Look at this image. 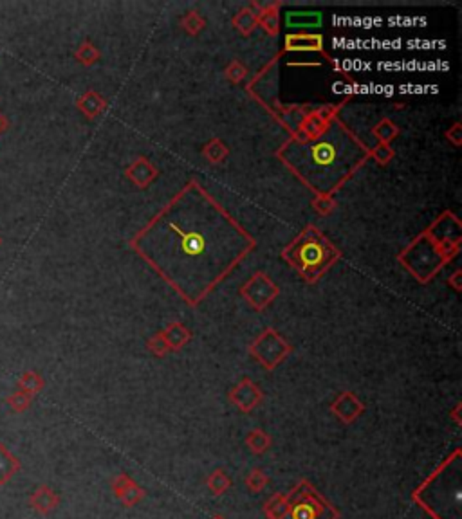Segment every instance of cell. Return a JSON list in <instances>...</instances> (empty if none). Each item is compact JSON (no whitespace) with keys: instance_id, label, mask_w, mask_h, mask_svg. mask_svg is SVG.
<instances>
[{"instance_id":"cell-2","label":"cell","mask_w":462,"mask_h":519,"mask_svg":"<svg viewBox=\"0 0 462 519\" xmlns=\"http://www.w3.org/2000/svg\"><path fill=\"white\" fill-rule=\"evenodd\" d=\"M280 155L311 190L327 195L361 165L367 152L343 125L333 121L314 138L289 143Z\"/></svg>"},{"instance_id":"cell-3","label":"cell","mask_w":462,"mask_h":519,"mask_svg":"<svg viewBox=\"0 0 462 519\" xmlns=\"http://www.w3.org/2000/svg\"><path fill=\"white\" fill-rule=\"evenodd\" d=\"M58 505V496L54 494L53 489H49L47 485H40L36 487L29 496V507L33 508L39 514H49L51 510H54Z\"/></svg>"},{"instance_id":"cell-4","label":"cell","mask_w":462,"mask_h":519,"mask_svg":"<svg viewBox=\"0 0 462 519\" xmlns=\"http://www.w3.org/2000/svg\"><path fill=\"white\" fill-rule=\"evenodd\" d=\"M20 469H22L20 460L8 449L6 443L0 442V487L8 485Z\"/></svg>"},{"instance_id":"cell-8","label":"cell","mask_w":462,"mask_h":519,"mask_svg":"<svg viewBox=\"0 0 462 519\" xmlns=\"http://www.w3.org/2000/svg\"><path fill=\"white\" fill-rule=\"evenodd\" d=\"M0 247H2V237H0Z\"/></svg>"},{"instance_id":"cell-5","label":"cell","mask_w":462,"mask_h":519,"mask_svg":"<svg viewBox=\"0 0 462 519\" xmlns=\"http://www.w3.org/2000/svg\"><path fill=\"white\" fill-rule=\"evenodd\" d=\"M44 388V379L36 371H24L19 379V389L26 391L29 395L39 394Z\"/></svg>"},{"instance_id":"cell-6","label":"cell","mask_w":462,"mask_h":519,"mask_svg":"<svg viewBox=\"0 0 462 519\" xmlns=\"http://www.w3.org/2000/svg\"><path fill=\"white\" fill-rule=\"evenodd\" d=\"M6 404L11 408V411L24 413L31 408V404H33V395L26 394L22 389H16V391H13V394L6 399Z\"/></svg>"},{"instance_id":"cell-7","label":"cell","mask_w":462,"mask_h":519,"mask_svg":"<svg viewBox=\"0 0 462 519\" xmlns=\"http://www.w3.org/2000/svg\"><path fill=\"white\" fill-rule=\"evenodd\" d=\"M8 128H9V121L4 118V115H2V112H0V135L4 134Z\"/></svg>"},{"instance_id":"cell-1","label":"cell","mask_w":462,"mask_h":519,"mask_svg":"<svg viewBox=\"0 0 462 519\" xmlns=\"http://www.w3.org/2000/svg\"><path fill=\"white\" fill-rule=\"evenodd\" d=\"M134 245L184 298L197 302L241 262L251 240L210 197L190 186Z\"/></svg>"}]
</instances>
